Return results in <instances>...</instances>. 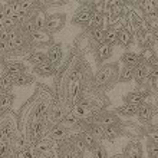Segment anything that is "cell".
I'll return each instance as SVG.
<instances>
[{
	"label": "cell",
	"mask_w": 158,
	"mask_h": 158,
	"mask_svg": "<svg viewBox=\"0 0 158 158\" xmlns=\"http://www.w3.org/2000/svg\"><path fill=\"white\" fill-rule=\"evenodd\" d=\"M119 78V66L117 62L105 63L98 69V72L94 76V83L101 91H106L111 86H114L118 82Z\"/></svg>",
	"instance_id": "6da1fadb"
},
{
	"label": "cell",
	"mask_w": 158,
	"mask_h": 158,
	"mask_svg": "<svg viewBox=\"0 0 158 158\" xmlns=\"http://www.w3.org/2000/svg\"><path fill=\"white\" fill-rule=\"evenodd\" d=\"M95 10H96V7L94 2L92 3L91 2H83L81 4V7L75 12L73 17H72V23L73 25H79V26H88V23H89V20H91V17Z\"/></svg>",
	"instance_id": "7a4b0ae2"
},
{
	"label": "cell",
	"mask_w": 158,
	"mask_h": 158,
	"mask_svg": "<svg viewBox=\"0 0 158 158\" xmlns=\"http://www.w3.org/2000/svg\"><path fill=\"white\" fill-rule=\"evenodd\" d=\"M121 118L112 111H101L92 118L89 124H99L102 127H121Z\"/></svg>",
	"instance_id": "3957f363"
},
{
	"label": "cell",
	"mask_w": 158,
	"mask_h": 158,
	"mask_svg": "<svg viewBox=\"0 0 158 158\" xmlns=\"http://www.w3.org/2000/svg\"><path fill=\"white\" fill-rule=\"evenodd\" d=\"M66 23V16L63 13H55V15H49L46 16V27L45 32H48L49 35L58 33L62 30V27Z\"/></svg>",
	"instance_id": "277c9868"
},
{
	"label": "cell",
	"mask_w": 158,
	"mask_h": 158,
	"mask_svg": "<svg viewBox=\"0 0 158 158\" xmlns=\"http://www.w3.org/2000/svg\"><path fill=\"white\" fill-rule=\"evenodd\" d=\"M48 137L56 142H63L72 137V132L60 124H53L48 131Z\"/></svg>",
	"instance_id": "5b68a950"
},
{
	"label": "cell",
	"mask_w": 158,
	"mask_h": 158,
	"mask_svg": "<svg viewBox=\"0 0 158 158\" xmlns=\"http://www.w3.org/2000/svg\"><path fill=\"white\" fill-rule=\"evenodd\" d=\"M32 46H52L55 45L53 36L49 35L48 32H43V30H35L33 33L30 35L29 38Z\"/></svg>",
	"instance_id": "8992f818"
},
{
	"label": "cell",
	"mask_w": 158,
	"mask_h": 158,
	"mask_svg": "<svg viewBox=\"0 0 158 158\" xmlns=\"http://www.w3.org/2000/svg\"><path fill=\"white\" fill-rule=\"evenodd\" d=\"M4 73L6 75H20V73H26L27 72V66L23 62L19 60H12V59H6L3 62Z\"/></svg>",
	"instance_id": "52a82bcc"
},
{
	"label": "cell",
	"mask_w": 158,
	"mask_h": 158,
	"mask_svg": "<svg viewBox=\"0 0 158 158\" xmlns=\"http://www.w3.org/2000/svg\"><path fill=\"white\" fill-rule=\"evenodd\" d=\"M151 71H152V68L148 63H144V62H141L138 66L134 68V79L137 81V83L139 86H142L150 79Z\"/></svg>",
	"instance_id": "ba28073f"
},
{
	"label": "cell",
	"mask_w": 158,
	"mask_h": 158,
	"mask_svg": "<svg viewBox=\"0 0 158 158\" xmlns=\"http://www.w3.org/2000/svg\"><path fill=\"white\" fill-rule=\"evenodd\" d=\"M137 117L139 119V122H142V124H150L152 118H154V106L148 104V102H144L142 105L138 106Z\"/></svg>",
	"instance_id": "9c48e42d"
},
{
	"label": "cell",
	"mask_w": 158,
	"mask_h": 158,
	"mask_svg": "<svg viewBox=\"0 0 158 158\" xmlns=\"http://www.w3.org/2000/svg\"><path fill=\"white\" fill-rule=\"evenodd\" d=\"M62 45L60 43H55V45L49 46V49L46 52V58L55 68L59 66V63L62 60Z\"/></svg>",
	"instance_id": "30bf717a"
},
{
	"label": "cell",
	"mask_w": 158,
	"mask_h": 158,
	"mask_svg": "<svg viewBox=\"0 0 158 158\" xmlns=\"http://www.w3.org/2000/svg\"><path fill=\"white\" fill-rule=\"evenodd\" d=\"M147 94L145 92L139 91V89H135V91L129 92V94H127V95H124V102L128 105H135V106H139V105H142L144 102H147Z\"/></svg>",
	"instance_id": "8fae6325"
},
{
	"label": "cell",
	"mask_w": 158,
	"mask_h": 158,
	"mask_svg": "<svg viewBox=\"0 0 158 158\" xmlns=\"http://www.w3.org/2000/svg\"><path fill=\"white\" fill-rule=\"evenodd\" d=\"M12 147H13V150L17 152V155H19V154H23L29 147H32V144L27 139L26 134H16V137L13 138V141H12Z\"/></svg>",
	"instance_id": "7c38bea8"
},
{
	"label": "cell",
	"mask_w": 158,
	"mask_h": 158,
	"mask_svg": "<svg viewBox=\"0 0 158 158\" xmlns=\"http://www.w3.org/2000/svg\"><path fill=\"white\" fill-rule=\"evenodd\" d=\"M33 147L39 154H45V152H48V151H52V150H55V148H58L59 142L50 139L49 137H45V138H42V139H39Z\"/></svg>",
	"instance_id": "4fadbf2b"
},
{
	"label": "cell",
	"mask_w": 158,
	"mask_h": 158,
	"mask_svg": "<svg viewBox=\"0 0 158 158\" xmlns=\"http://www.w3.org/2000/svg\"><path fill=\"white\" fill-rule=\"evenodd\" d=\"M112 50H114V46L108 45V43H101V45L96 46V50H95V56H96V62L98 63H102L105 62L108 58H111L112 55Z\"/></svg>",
	"instance_id": "5bb4252c"
},
{
	"label": "cell",
	"mask_w": 158,
	"mask_h": 158,
	"mask_svg": "<svg viewBox=\"0 0 158 158\" xmlns=\"http://www.w3.org/2000/svg\"><path fill=\"white\" fill-rule=\"evenodd\" d=\"M124 157L127 158H142V148L139 142H129L124 148Z\"/></svg>",
	"instance_id": "9a60e30c"
},
{
	"label": "cell",
	"mask_w": 158,
	"mask_h": 158,
	"mask_svg": "<svg viewBox=\"0 0 158 158\" xmlns=\"http://www.w3.org/2000/svg\"><path fill=\"white\" fill-rule=\"evenodd\" d=\"M121 62L124 63V66L135 68V66H138L142 60H141V56H139L138 53H134V52H125V53H122V56H121Z\"/></svg>",
	"instance_id": "2e32d148"
},
{
	"label": "cell",
	"mask_w": 158,
	"mask_h": 158,
	"mask_svg": "<svg viewBox=\"0 0 158 158\" xmlns=\"http://www.w3.org/2000/svg\"><path fill=\"white\" fill-rule=\"evenodd\" d=\"M79 135H81V138H82V141L85 142V145H86V148L89 151L94 148V147H96L98 144H101V142H98V139H96L95 137H94V134L89 131V129L86 128V124H85V128L79 132Z\"/></svg>",
	"instance_id": "e0dca14e"
},
{
	"label": "cell",
	"mask_w": 158,
	"mask_h": 158,
	"mask_svg": "<svg viewBox=\"0 0 158 158\" xmlns=\"http://www.w3.org/2000/svg\"><path fill=\"white\" fill-rule=\"evenodd\" d=\"M33 72L38 73V75H40V76H52L55 72H56V68L46 59L43 63H40V65L33 68Z\"/></svg>",
	"instance_id": "ac0fdd59"
},
{
	"label": "cell",
	"mask_w": 158,
	"mask_h": 158,
	"mask_svg": "<svg viewBox=\"0 0 158 158\" xmlns=\"http://www.w3.org/2000/svg\"><path fill=\"white\" fill-rule=\"evenodd\" d=\"M9 78L12 79V82L15 86H26L35 81V78L32 75H29L27 72L26 73H20V75H7Z\"/></svg>",
	"instance_id": "d6986e66"
},
{
	"label": "cell",
	"mask_w": 158,
	"mask_h": 158,
	"mask_svg": "<svg viewBox=\"0 0 158 158\" xmlns=\"http://www.w3.org/2000/svg\"><path fill=\"white\" fill-rule=\"evenodd\" d=\"M104 20H105L104 12H101V10H95L94 15H92V17H91V20H89V23H88L86 29L92 30V29H96V27H104Z\"/></svg>",
	"instance_id": "ffe728a7"
},
{
	"label": "cell",
	"mask_w": 158,
	"mask_h": 158,
	"mask_svg": "<svg viewBox=\"0 0 158 158\" xmlns=\"http://www.w3.org/2000/svg\"><path fill=\"white\" fill-rule=\"evenodd\" d=\"M132 42V32L129 29H119L118 30V40L117 45L122 46V48H129Z\"/></svg>",
	"instance_id": "44dd1931"
},
{
	"label": "cell",
	"mask_w": 158,
	"mask_h": 158,
	"mask_svg": "<svg viewBox=\"0 0 158 158\" xmlns=\"http://www.w3.org/2000/svg\"><path fill=\"white\" fill-rule=\"evenodd\" d=\"M46 53H43V52H40V50H32L29 55H27V58H26V60L30 63V65H33L35 66H38V65H40V63H43L46 60Z\"/></svg>",
	"instance_id": "7402d4cb"
},
{
	"label": "cell",
	"mask_w": 158,
	"mask_h": 158,
	"mask_svg": "<svg viewBox=\"0 0 158 158\" xmlns=\"http://www.w3.org/2000/svg\"><path fill=\"white\" fill-rule=\"evenodd\" d=\"M15 95L13 94H0V112H6L13 106Z\"/></svg>",
	"instance_id": "603a6c76"
},
{
	"label": "cell",
	"mask_w": 158,
	"mask_h": 158,
	"mask_svg": "<svg viewBox=\"0 0 158 158\" xmlns=\"http://www.w3.org/2000/svg\"><path fill=\"white\" fill-rule=\"evenodd\" d=\"M137 111H138V106H135V105L124 104L122 106L115 109L114 112L117 114L118 117L119 115H122V117H134V115H137Z\"/></svg>",
	"instance_id": "cb8c5ba5"
},
{
	"label": "cell",
	"mask_w": 158,
	"mask_h": 158,
	"mask_svg": "<svg viewBox=\"0 0 158 158\" xmlns=\"http://www.w3.org/2000/svg\"><path fill=\"white\" fill-rule=\"evenodd\" d=\"M86 128L94 134V137L98 139V142H102L105 139V127L99 124H86Z\"/></svg>",
	"instance_id": "d4e9b609"
},
{
	"label": "cell",
	"mask_w": 158,
	"mask_h": 158,
	"mask_svg": "<svg viewBox=\"0 0 158 158\" xmlns=\"http://www.w3.org/2000/svg\"><path fill=\"white\" fill-rule=\"evenodd\" d=\"M32 20L35 23V27L36 30H43L45 32V27H46V15L40 10H38L36 13H33V16H32Z\"/></svg>",
	"instance_id": "484cf974"
},
{
	"label": "cell",
	"mask_w": 158,
	"mask_h": 158,
	"mask_svg": "<svg viewBox=\"0 0 158 158\" xmlns=\"http://www.w3.org/2000/svg\"><path fill=\"white\" fill-rule=\"evenodd\" d=\"M13 88H15V85H13L12 79L3 72V73L0 75V92H2V94H12Z\"/></svg>",
	"instance_id": "4316f807"
},
{
	"label": "cell",
	"mask_w": 158,
	"mask_h": 158,
	"mask_svg": "<svg viewBox=\"0 0 158 158\" xmlns=\"http://www.w3.org/2000/svg\"><path fill=\"white\" fill-rule=\"evenodd\" d=\"M132 79H134V68L124 66L119 71V78H118V82L127 83V82H129V81H132Z\"/></svg>",
	"instance_id": "83f0119b"
},
{
	"label": "cell",
	"mask_w": 158,
	"mask_h": 158,
	"mask_svg": "<svg viewBox=\"0 0 158 158\" xmlns=\"http://www.w3.org/2000/svg\"><path fill=\"white\" fill-rule=\"evenodd\" d=\"M122 135V129L121 127H105V139L114 141L115 138Z\"/></svg>",
	"instance_id": "f1b7e54d"
},
{
	"label": "cell",
	"mask_w": 158,
	"mask_h": 158,
	"mask_svg": "<svg viewBox=\"0 0 158 158\" xmlns=\"http://www.w3.org/2000/svg\"><path fill=\"white\" fill-rule=\"evenodd\" d=\"M91 39L96 43V46L105 42V29L104 27H96L91 30Z\"/></svg>",
	"instance_id": "f546056e"
},
{
	"label": "cell",
	"mask_w": 158,
	"mask_h": 158,
	"mask_svg": "<svg viewBox=\"0 0 158 158\" xmlns=\"http://www.w3.org/2000/svg\"><path fill=\"white\" fill-rule=\"evenodd\" d=\"M117 40H118V30L109 26L108 29L105 30V43L114 46L117 45Z\"/></svg>",
	"instance_id": "4dcf8cb0"
},
{
	"label": "cell",
	"mask_w": 158,
	"mask_h": 158,
	"mask_svg": "<svg viewBox=\"0 0 158 158\" xmlns=\"http://www.w3.org/2000/svg\"><path fill=\"white\" fill-rule=\"evenodd\" d=\"M91 152L94 155V158H108V154H106V151H105L102 144H98L96 147H94L91 150Z\"/></svg>",
	"instance_id": "1f68e13d"
},
{
	"label": "cell",
	"mask_w": 158,
	"mask_h": 158,
	"mask_svg": "<svg viewBox=\"0 0 158 158\" xmlns=\"http://www.w3.org/2000/svg\"><path fill=\"white\" fill-rule=\"evenodd\" d=\"M147 150H148V155H150V158L155 157V155H158V144L148 138V142H147Z\"/></svg>",
	"instance_id": "d6a6232c"
},
{
	"label": "cell",
	"mask_w": 158,
	"mask_h": 158,
	"mask_svg": "<svg viewBox=\"0 0 158 158\" xmlns=\"http://www.w3.org/2000/svg\"><path fill=\"white\" fill-rule=\"evenodd\" d=\"M150 81H151V88L155 92H158V76H151Z\"/></svg>",
	"instance_id": "836d02e7"
},
{
	"label": "cell",
	"mask_w": 158,
	"mask_h": 158,
	"mask_svg": "<svg viewBox=\"0 0 158 158\" xmlns=\"http://www.w3.org/2000/svg\"><path fill=\"white\" fill-rule=\"evenodd\" d=\"M115 158H127V157H122V155H115Z\"/></svg>",
	"instance_id": "e575fe53"
},
{
	"label": "cell",
	"mask_w": 158,
	"mask_h": 158,
	"mask_svg": "<svg viewBox=\"0 0 158 158\" xmlns=\"http://www.w3.org/2000/svg\"><path fill=\"white\" fill-rule=\"evenodd\" d=\"M152 158H158V155H155V157H152Z\"/></svg>",
	"instance_id": "d590c367"
}]
</instances>
